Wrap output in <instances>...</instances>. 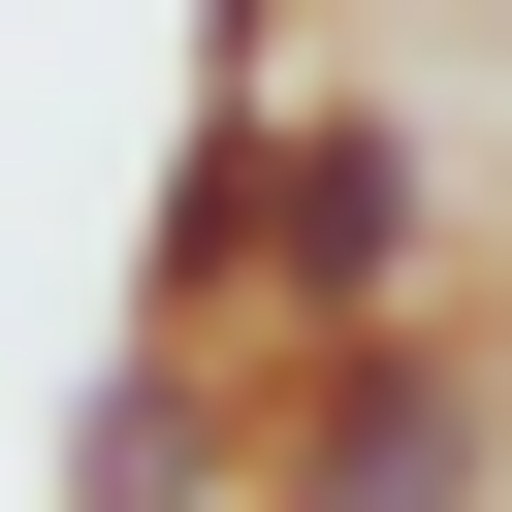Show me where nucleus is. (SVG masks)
<instances>
[{
    "label": "nucleus",
    "instance_id": "nucleus-4",
    "mask_svg": "<svg viewBox=\"0 0 512 512\" xmlns=\"http://www.w3.org/2000/svg\"><path fill=\"white\" fill-rule=\"evenodd\" d=\"M480 352H512V320H480Z\"/></svg>",
    "mask_w": 512,
    "mask_h": 512
},
{
    "label": "nucleus",
    "instance_id": "nucleus-3",
    "mask_svg": "<svg viewBox=\"0 0 512 512\" xmlns=\"http://www.w3.org/2000/svg\"><path fill=\"white\" fill-rule=\"evenodd\" d=\"M256 416H288L256 320H128L96 416H64V512H256Z\"/></svg>",
    "mask_w": 512,
    "mask_h": 512
},
{
    "label": "nucleus",
    "instance_id": "nucleus-2",
    "mask_svg": "<svg viewBox=\"0 0 512 512\" xmlns=\"http://www.w3.org/2000/svg\"><path fill=\"white\" fill-rule=\"evenodd\" d=\"M352 320H448V128L416 96H288V224H256V352H352Z\"/></svg>",
    "mask_w": 512,
    "mask_h": 512
},
{
    "label": "nucleus",
    "instance_id": "nucleus-1",
    "mask_svg": "<svg viewBox=\"0 0 512 512\" xmlns=\"http://www.w3.org/2000/svg\"><path fill=\"white\" fill-rule=\"evenodd\" d=\"M256 512H512V352H480V320H352V352H288Z\"/></svg>",
    "mask_w": 512,
    "mask_h": 512
}]
</instances>
